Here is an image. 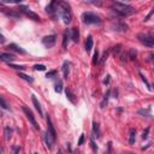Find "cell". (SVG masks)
<instances>
[{
	"label": "cell",
	"instance_id": "6da1fadb",
	"mask_svg": "<svg viewBox=\"0 0 154 154\" xmlns=\"http://www.w3.org/2000/svg\"><path fill=\"white\" fill-rule=\"evenodd\" d=\"M111 7L116 13H118L122 17H128V16H131V15L135 13V9L133 6H130V5H127V4L113 3Z\"/></svg>",
	"mask_w": 154,
	"mask_h": 154
},
{
	"label": "cell",
	"instance_id": "7a4b0ae2",
	"mask_svg": "<svg viewBox=\"0 0 154 154\" xmlns=\"http://www.w3.org/2000/svg\"><path fill=\"white\" fill-rule=\"evenodd\" d=\"M82 21L85 24H99V23H101L100 17L97 13H93V12H84L82 15Z\"/></svg>",
	"mask_w": 154,
	"mask_h": 154
},
{
	"label": "cell",
	"instance_id": "3957f363",
	"mask_svg": "<svg viewBox=\"0 0 154 154\" xmlns=\"http://www.w3.org/2000/svg\"><path fill=\"white\" fill-rule=\"evenodd\" d=\"M18 11L19 12H22V13H24L27 17H29L30 19H33V21H40V17H39V15H36L35 12H33L32 10H30L29 7H27V6H19V9H18Z\"/></svg>",
	"mask_w": 154,
	"mask_h": 154
},
{
	"label": "cell",
	"instance_id": "277c9868",
	"mask_svg": "<svg viewBox=\"0 0 154 154\" xmlns=\"http://www.w3.org/2000/svg\"><path fill=\"white\" fill-rule=\"evenodd\" d=\"M137 39L141 43H143L144 46H148V47H153L154 45V39L147 34H139L137 35Z\"/></svg>",
	"mask_w": 154,
	"mask_h": 154
},
{
	"label": "cell",
	"instance_id": "5b68a950",
	"mask_svg": "<svg viewBox=\"0 0 154 154\" xmlns=\"http://www.w3.org/2000/svg\"><path fill=\"white\" fill-rule=\"evenodd\" d=\"M22 108H23V112H24V114H25V116H27V118L29 119V122H30V123H32V124L34 125V128H35V129H39V125H38L36 119H35V117H34V114H33L32 110H30V108H28L27 106H23Z\"/></svg>",
	"mask_w": 154,
	"mask_h": 154
},
{
	"label": "cell",
	"instance_id": "8992f818",
	"mask_svg": "<svg viewBox=\"0 0 154 154\" xmlns=\"http://www.w3.org/2000/svg\"><path fill=\"white\" fill-rule=\"evenodd\" d=\"M55 40H57L55 35H48V36H45V38L42 39V43H43V46H46V47L49 48V47L54 46Z\"/></svg>",
	"mask_w": 154,
	"mask_h": 154
},
{
	"label": "cell",
	"instance_id": "52a82bcc",
	"mask_svg": "<svg viewBox=\"0 0 154 154\" xmlns=\"http://www.w3.org/2000/svg\"><path fill=\"white\" fill-rule=\"evenodd\" d=\"M43 140H45V143H46V146L49 148V149H52L53 148V144H54V141H55V139L47 131V133H45L43 134Z\"/></svg>",
	"mask_w": 154,
	"mask_h": 154
},
{
	"label": "cell",
	"instance_id": "ba28073f",
	"mask_svg": "<svg viewBox=\"0 0 154 154\" xmlns=\"http://www.w3.org/2000/svg\"><path fill=\"white\" fill-rule=\"evenodd\" d=\"M59 10H60V9H59ZM60 12H61V18H63L64 23H65V24H69V23L71 22V19H72L71 11H70V10H60Z\"/></svg>",
	"mask_w": 154,
	"mask_h": 154
},
{
	"label": "cell",
	"instance_id": "9c48e42d",
	"mask_svg": "<svg viewBox=\"0 0 154 154\" xmlns=\"http://www.w3.org/2000/svg\"><path fill=\"white\" fill-rule=\"evenodd\" d=\"M112 28H113V30H117V32H127L128 30V25L125 23H122V22L113 24Z\"/></svg>",
	"mask_w": 154,
	"mask_h": 154
},
{
	"label": "cell",
	"instance_id": "30bf717a",
	"mask_svg": "<svg viewBox=\"0 0 154 154\" xmlns=\"http://www.w3.org/2000/svg\"><path fill=\"white\" fill-rule=\"evenodd\" d=\"M46 11L51 15H53L55 11H58V1H55V0H52V3L46 7Z\"/></svg>",
	"mask_w": 154,
	"mask_h": 154
},
{
	"label": "cell",
	"instance_id": "8fae6325",
	"mask_svg": "<svg viewBox=\"0 0 154 154\" xmlns=\"http://www.w3.org/2000/svg\"><path fill=\"white\" fill-rule=\"evenodd\" d=\"M15 55L13 54H10V53H1L0 54V60H4L6 63H12L15 60Z\"/></svg>",
	"mask_w": 154,
	"mask_h": 154
},
{
	"label": "cell",
	"instance_id": "7c38bea8",
	"mask_svg": "<svg viewBox=\"0 0 154 154\" xmlns=\"http://www.w3.org/2000/svg\"><path fill=\"white\" fill-rule=\"evenodd\" d=\"M7 49H9V51H12V52L21 53V54H25V51H24L22 47H19V46L15 45V43H11V45H9V46H7Z\"/></svg>",
	"mask_w": 154,
	"mask_h": 154
},
{
	"label": "cell",
	"instance_id": "4fadbf2b",
	"mask_svg": "<svg viewBox=\"0 0 154 154\" xmlns=\"http://www.w3.org/2000/svg\"><path fill=\"white\" fill-rule=\"evenodd\" d=\"M47 124H48V133L54 137V139H57V133H55V130H54V127H53V124H52V120H51V118L49 117H47Z\"/></svg>",
	"mask_w": 154,
	"mask_h": 154
},
{
	"label": "cell",
	"instance_id": "5bb4252c",
	"mask_svg": "<svg viewBox=\"0 0 154 154\" xmlns=\"http://www.w3.org/2000/svg\"><path fill=\"white\" fill-rule=\"evenodd\" d=\"M32 101H33V104H34L35 108L38 110L39 114L42 117V116H43V112H42V108H41V105H40V102H39V101H38V99L35 98V95H32Z\"/></svg>",
	"mask_w": 154,
	"mask_h": 154
},
{
	"label": "cell",
	"instance_id": "9a60e30c",
	"mask_svg": "<svg viewBox=\"0 0 154 154\" xmlns=\"http://www.w3.org/2000/svg\"><path fill=\"white\" fill-rule=\"evenodd\" d=\"M70 39H71V33L69 32V30H66V32L64 33V39H63V47H64V49L68 47V43H69Z\"/></svg>",
	"mask_w": 154,
	"mask_h": 154
},
{
	"label": "cell",
	"instance_id": "2e32d148",
	"mask_svg": "<svg viewBox=\"0 0 154 154\" xmlns=\"http://www.w3.org/2000/svg\"><path fill=\"white\" fill-rule=\"evenodd\" d=\"M71 39L74 42H78L80 41V32L77 28H74L72 32H71Z\"/></svg>",
	"mask_w": 154,
	"mask_h": 154
},
{
	"label": "cell",
	"instance_id": "e0dca14e",
	"mask_svg": "<svg viewBox=\"0 0 154 154\" xmlns=\"http://www.w3.org/2000/svg\"><path fill=\"white\" fill-rule=\"evenodd\" d=\"M93 134H94V136L95 137H100L101 136V131H100V127H99V124L97 122H94L93 123Z\"/></svg>",
	"mask_w": 154,
	"mask_h": 154
},
{
	"label": "cell",
	"instance_id": "ac0fdd59",
	"mask_svg": "<svg viewBox=\"0 0 154 154\" xmlns=\"http://www.w3.org/2000/svg\"><path fill=\"white\" fill-rule=\"evenodd\" d=\"M93 38L91 36H88V39H87V41H85V51L87 52H90L91 51V48H93Z\"/></svg>",
	"mask_w": 154,
	"mask_h": 154
},
{
	"label": "cell",
	"instance_id": "d6986e66",
	"mask_svg": "<svg viewBox=\"0 0 154 154\" xmlns=\"http://www.w3.org/2000/svg\"><path fill=\"white\" fill-rule=\"evenodd\" d=\"M18 77H21L22 80H24V81H27V82H29V83H33V82H34V78H33L32 76H28V75H25V74H23V72H19V74H18Z\"/></svg>",
	"mask_w": 154,
	"mask_h": 154
},
{
	"label": "cell",
	"instance_id": "ffe728a7",
	"mask_svg": "<svg viewBox=\"0 0 154 154\" xmlns=\"http://www.w3.org/2000/svg\"><path fill=\"white\" fill-rule=\"evenodd\" d=\"M69 68H70V63L69 61H65L63 64V72H64V78H68L69 76Z\"/></svg>",
	"mask_w": 154,
	"mask_h": 154
},
{
	"label": "cell",
	"instance_id": "44dd1931",
	"mask_svg": "<svg viewBox=\"0 0 154 154\" xmlns=\"http://www.w3.org/2000/svg\"><path fill=\"white\" fill-rule=\"evenodd\" d=\"M136 140V130L135 129H130V137H129V143L134 144Z\"/></svg>",
	"mask_w": 154,
	"mask_h": 154
},
{
	"label": "cell",
	"instance_id": "7402d4cb",
	"mask_svg": "<svg viewBox=\"0 0 154 154\" xmlns=\"http://www.w3.org/2000/svg\"><path fill=\"white\" fill-rule=\"evenodd\" d=\"M4 135H5V140L9 141L11 139V136H12V129L10 127H6L5 128V131H4Z\"/></svg>",
	"mask_w": 154,
	"mask_h": 154
},
{
	"label": "cell",
	"instance_id": "603a6c76",
	"mask_svg": "<svg viewBox=\"0 0 154 154\" xmlns=\"http://www.w3.org/2000/svg\"><path fill=\"white\" fill-rule=\"evenodd\" d=\"M66 98L72 102V104H75L76 102V99H75V95L72 94V91L70 90V89H66Z\"/></svg>",
	"mask_w": 154,
	"mask_h": 154
},
{
	"label": "cell",
	"instance_id": "cb8c5ba5",
	"mask_svg": "<svg viewBox=\"0 0 154 154\" xmlns=\"http://www.w3.org/2000/svg\"><path fill=\"white\" fill-rule=\"evenodd\" d=\"M136 55H137V51L135 48H130L129 49V53H128V58H130L131 60H135Z\"/></svg>",
	"mask_w": 154,
	"mask_h": 154
},
{
	"label": "cell",
	"instance_id": "d4e9b609",
	"mask_svg": "<svg viewBox=\"0 0 154 154\" xmlns=\"http://www.w3.org/2000/svg\"><path fill=\"white\" fill-rule=\"evenodd\" d=\"M0 106H1L3 108H5V110H10V105H9V102H7L3 97H0Z\"/></svg>",
	"mask_w": 154,
	"mask_h": 154
},
{
	"label": "cell",
	"instance_id": "484cf974",
	"mask_svg": "<svg viewBox=\"0 0 154 154\" xmlns=\"http://www.w3.org/2000/svg\"><path fill=\"white\" fill-rule=\"evenodd\" d=\"M55 91L57 93H61V90H63V82H61V80H58V82L55 83Z\"/></svg>",
	"mask_w": 154,
	"mask_h": 154
},
{
	"label": "cell",
	"instance_id": "4316f807",
	"mask_svg": "<svg viewBox=\"0 0 154 154\" xmlns=\"http://www.w3.org/2000/svg\"><path fill=\"white\" fill-rule=\"evenodd\" d=\"M110 94H111V91H110V90H108L107 93L105 94V97H104V100H102V101H101V104H100V107H101V108H104V107H105V105L107 104V100H108V97H110Z\"/></svg>",
	"mask_w": 154,
	"mask_h": 154
},
{
	"label": "cell",
	"instance_id": "83f0119b",
	"mask_svg": "<svg viewBox=\"0 0 154 154\" xmlns=\"http://www.w3.org/2000/svg\"><path fill=\"white\" fill-rule=\"evenodd\" d=\"M7 65L10 66V68H12V69H15V70H24L25 68L23 66V65H15V64H12V63H7Z\"/></svg>",
	"mask_w": 154,
	"mask_h": 154
},
{
	"label": "cell",
	"instance_id": "f1b7e54d",
	"mask_svg": "<svg viewBox=\"0 0 154 154\" xmlns=\"http://www.w3.org/2000/svg\"><path fill=\"white\" fill-rule=\"evenodd\" d=\"M84 1L88 3V4H93V5L101 6V0H84Z\"/></svg>",
	"mask_w": 154,
	"mask_h": 154
},
{
	"label": "cell",
	"instance_id": "f546056e",
	"mask_svg": "<svg viewBox=\"0 0 154 154\" xmlns=\"http://www.w3.org/2000/svg\"><path fill=\"white\" fill-rule=\"evenodd\" d=\"M34 69H35L36 71H45V70H46V66L42 65V64H36V65L34 66Z\"/></svg>",
	"mask_w": 154,
	"mask_h": 154
},
{
	"label": "cell",
	"instance_id": "4dcf8cb0",
	"mask_svg": "<svg viewBox=\"0 0 154 154\" xmlns=\"http://www.w3.org/2000/svg\"><path fill=\"white\" fill-rule=\"evenodd\" d=\"M93 63H94V64L99 63V52H98V51L94 53V57H93Z\"/></svg>",
	"mask_w": 154,
	"mask_h": 154
},
{
	"label": "cell",
	"instance_id": "1f68e13d",
	"mask_svg": "<svg viewBox=\"0 0 154 154\" xmlns=\"http://www.w3.org/2000/svg\"><path fill=\"white\" fill-rule=\"evenodd\" d=\"M139 114H146V117H148L149 116V108H147V110H140L139 111Z\"/></svg>",
	"mask_w": 154,
	"mask_h": 154
},
{
	"label": "cell",
	"instance_id": "d6a6232c",
	"mask_svg": "<svg viewBox=\"0 0 154 154\" xmlns=\"http://www.w3.org/2000/svg\"><path fill=\"white\" fill-rule=\"evenodd\" d=\"M120 47H122V45L114 46V47H113V53H114V54H118V53L120 52Z\"/></svg>",
	"mask_w": 154,
	"mask_h": 154
},
{
	"label": "cell",
	"instance_id": "836d02e7",
	"mask_svg": "<svg viewBox=\"0 0 154 154\" xmlns=\"http://www.w3.org/2000/svg\"><path fill=\"white\" fill-rule=\"evenodd\" d=\"M140 75H141V77H142V81H143V82H144V83H146V84H147V87H148V89H149V90H150V89H152V88H150V84H149V82H148V81H147V78H146V77H144V76H143V75H142V74H140Z\"/></svg>",
	"mask_w": 154,
	"mask_h": 154
},
{
	"label": "cell",
	"instance_id": "e575fe53",
	"mask_svg": "<svg viewBox=\"0 0 154 154\" xmlns=\"http://www.w3.org/2000/svg\"><path fill=\"white\" fill-rule=\"evenodd\" d=\"M90 144H91V148H93V150H94V152H97V150H98V147H97V144H95V142H94V140H93V139L90 140Z\"/></svg>",
	"mask_w": 154,
	"mask_h": 154
},
{
	"label": "cell",
	"instance_id": "d590c367",
	"mask_svg": "<svg viewBox=\"0 0 154 154\" xmlns=\"http://www.w3.org/2000/svg\"><path fill=\"white\" fill-rule=\"evenodd\" d=\"M148 133H149V128H147V129L143 131V134H142V139H143V140H146V139L148 137Z\"/></svg>",
	"mask_w": 154,
	"mask_h": 154
},
{
	"label": "cell",
	"instance_id": "8d00e7d4",
	"mask_svg": "<svg viewBox=\"0 0 154 154\" xmlns=\"http://www.w3.org/2000/svg\"><path fill=\"white\" fill-rule=\"evenodd\" d=\"M55 75H57V71H49V72L47 74V77H48V78H52V77L55 76Z\"/></svg>",
	"mask_w": 154,
	"mask_h": 154
},
{
	"label": "cell",
	"instance_id": "74e56055",
	"mask_svg": "<svg viewBox=\"0 0 154 154\" xmlns=\"http://www.w3.org/2000/svg\"><path fill=\"white\" fill-rule=\"evenodd\" d=\"M83 142H84V135H81V137L78 140V144L81 146V144H83Z\"/></svg>",
	"mask_w": 154,
	"mask_h": 154
},
{
	"label": "cell",
	"instance_id": "f35d334b",
	"mask_svg": "<svg viewBox=\"0 0 154 154\" xmlns=\"http://www.w3.org/2000/svg\"><path fill=\"white\" fill-rule=\"evenodd\" d=\"M1 3H4V4H12V3H15L13 0H0Z\"/></svg>",
	"mask_w": 154,
	"mask_h": 154
},
{
	"label": "cell",
	"instance_id": "ab89813d",
	"mask_svg": "<svg viewBox=\"0 0 154 154\" xmlns=\"http://www.w3.org/2000/svg\"><path fill=\"white\" fill-rule=\"evenodd\" d=\"M5 41H6L5 36H4V35H1V34H0V43H5Z\"/></svg>",
	"mask_w": 154,
	"mask_h": 154
},
{
	"label": "cell",
	"instance_id": "60d3db41",
	"mask_svg": "<svg viewBox=\"0 0 154 154\" xmlns=\"http://www.w3.org/2000/svg\"><path fill=\"white\" fill-rule=\"evenodd\" d=\"M152 15H153V10H152V11H150V12H149V13H148V15H147V17H146V18H144V21H148V19H149V18H150V17H152Z\"/></svg>",
	"mask_w": 154,
	"mask_h": 154
},
{
	"label": "cell",
	"instance_id": "b9f144b4",
	"mask_svg": "<svg viewBox=\"0 0 154 154\" xmlns=\"http://www.w3.org/2000/svg\"><path fill=\"white\" fill-rule=\"evenodd\" d=\"M108 82H110V76H106V78H105L104 83H105V84H108Z\"/></svg>",
	"mask_w": 154,
	"mask_h": 154
},
{
	"label": "cell",
	"instance_id": "7bdbcfd3",
	"mask_svg": "<svg viewBox=\"0 0 154 154\" xmlns=\"http://www.w3.org/2000/svg\"><path fill=\"white\" fill-rule=\"evenodd\" d=\"M19 150H21L19 147H13V152H15V153H17V152H19Z\"/></svg>",
	"mask_w": 154,
	"mask_h": 154
},
{
	"label": "cell",
	"instance_id": "ee69618b",
	"mask_svg": "<svg viewBox=\"0 0 154 154\" xmlns=\"http://www.w3.org/2000/svg\"><path fill=\"white\" fill-rule=\"evenodd\" d=\"M13 1H15V4H19V3L24 1V0H13Z\"/></svg>",
	"mask_w": 154,
	"mask_h": 154
}]
</instances>
